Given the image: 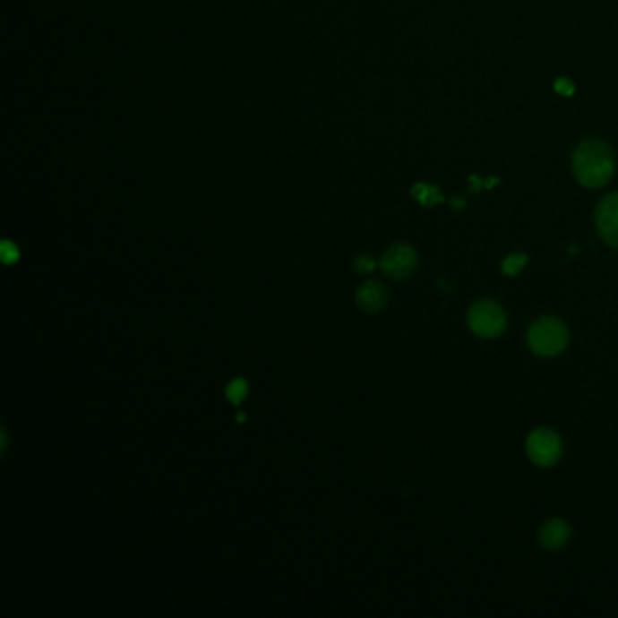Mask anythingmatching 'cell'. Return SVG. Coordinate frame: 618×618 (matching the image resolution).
Instances as JSON below:
<instances>
[{"instance_id": "obj_7", "label": "cell", "mask_w": 618, "mask_h": 618, "mask_svg": "<svg viewBox=\"0 0 618 618\" xmlns=\"http://www.w3.org/2000/svg\"><path fill=\"white\" fill-rule=\"evenodd\" d=\"M571 536V528L562 519H552L538 529V543L550 552L562 550Z\"/></svg>"}, {"instance_id": "obj_11", "label": "cell", "mask_w": 618, "mask_h": 618, "mask_svg": "<svg viewBox=\"0 0 618 618\" xmlns=\"http://www.w3.org/2000/svg\"><path fill=\"white\" fill-rule=\"evenodd\" d=\"M247 392H249V384H247V381H244V379H235L233 382L228 384L227 398H228L230 401H233V403L238 405V403L244 401V398L247 396Z\"/></svg>"}, {"instance_id": "obj_2", "label": "cell", "mask_w": 618, "mask_h": 618, "mask_svg": "<svg viewBox=\"0 0 618 618\" xmlns=\"http://www.w3.org/2000/svg\"><path fill=\"white\" fill-rule=\"evenodd\" d=\"M570 341L566 325L557 318H540L528 330L529 348L543 357H554L561 354Z\"/></svg>"}, {"instance_id": "obj_3", "label": "cell", "mask_w": 618, "mask_h": 618, "mask_svg": "<svg viewBox=\"0 0 618 618\" xmlns=\"http://www.w3.org/2000/svg\"><path fill=\"white\" fill-rule=\"evenodd\" d=\"M506 322L504 308L492 299L474 303L468 313V325L472 332L488 339L501 336L506 329Z\"/></svg>"}, {"instance_id": "obj_8", "label": "cell", "mask_w": 618, "mask_h": 618, "mask_svg": "<svg viewBox=\"0 0 618 618\" xmlns=\"http://www.w3.org/2000/svg\"><path fill=\"white\" fill-rule=\"evenodd\" d=\"M357 305L366 314H377L386 305V288L379 281H368L357 290Z\"/></svg>"}, {"instance_id": "obj_1", "label": "cell", "mask_w": 618, "mask_h": 618, "mask_svg": "<svg viewBox=\"0 0 618 618\" xmlns=\"http://www.w3.org/2000/svg\"><path fill=\"white\" fill-rule=\"evenodd\" d=\"M573 175L588 189L605 185L614 173V154L602 140H586L573 152Z\"/></svg>"}, {"instance_id": "obj_12", "label": "cell", "mask_w": 618, "mask_h": 618, "mask_svg": "<svg viewBox=\"0 0 618 618\" xmlns=\"http://www.w3.org/2000/svg\"><path fill=\"white\" fill-rule=\"evenodd\" d=\"M0 256H3L4 263L12 265V263H15L19 260V249L12 242L4 240L3 245H0Z\"/></svg>"}, {"instance_id": "obj_9", "label": "cell", "mask_w": 618, "mask_h": 618, "mask_svg": "<svg viewBox=\"0 0 618 618\" xmlns=\"http://www.w3.org/2000/svg\"><path fill=\"white\" fill-rule=\"evenodd\" d=\"M412 196H414L421 205H425V207H432V205L441 203V202L444 200L442 194H441V191H439V187L430 185V184H425V182L416 184V185L412 187Z\"/></svg>"}, {"instance_id": "obj_14", "label": "cell", "mask_w": 618, "mask_h": 618, "mask_svg": "<svg viewBox=\"0 0 618 618\" xmlns=\"http://www.w3.org/2000/svg\"><path fill=\"white\" fill-rule=\"evenodd\" d=\"M555 91H557L559 95L570 97V95L575 93V84H573L571 81H568V79H559V81L555 82Z\"/></svg>"}, {"instance_id": "obj_5", "label": "cell", "mask_w": 618, "mask_h": 618, "mask_svg": "<svg viewBox=\"0 0 618 618\" xmlns=\"http://www.w3.org/2000/svg\"><path fill=\"white\" fill-rule=\"evenodd\" d=\"M417 267V254L407 244H396L381 258L382 272L392 279H407Z\"/></svg>"}, {"instance_id": "obj_13", "label": "cell", "mask_w": 618, "mask_h": 618, "mask_svg": "<svg viewBox=\"0 0 618 618\" xmlns=\"http://www.w3.org/2000/svg\"><path fill=\"white\" fill-rule=\"evenodd\" d=\"M354 269H356V272H359V274H370V272L375 269V262L372 260V256L361 254V256L356 260Z\"/></svg>"}, {"instance_id": "obj_6", "label": "cell", "mask_w": 618, "mask_h": 618, "mask_svg": "<svg viewBox=\"0 0 618 618\" xmlns=\"http://www.w3.org/2000/svg\"><path fill=\"white\" fill-rule=\"evenodd\" d=\"M595 221L600 238L609 247L618 249V193L605 196L598 203Z\"/></svg>"}, {"instance_id": "obj_10", "label": "cell", "mask_w": 618, "mask_h": 618, "mask_svg": "<svg viewBox=\"0 0 618 618\" xmlns=\"http://www.w3.org/2000/svg\"><path fill=\"white\" fill-rule=\"evenodd\" d=\"M528 263V256L524 253H513L504 258L501 269L504 276H517Z\"/></svg>"}, {"instance_id": "obj_4", "label": "cell", "mask_w": 618, "mask_h": 618, "mask_svg": "<svg viewBox=\"0 0 618 618\" xmlns=\"http://www.w3.org/2000/svg\"><path fill=\"white\" fill-rule=\"evenodd\" d=\"M529 459L536 467H554L562 455V441L552 428H536L526 441Z\"/></svg>"}]
</instances>
